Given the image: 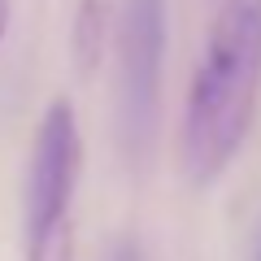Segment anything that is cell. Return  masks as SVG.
Returning <instances> with one entry per match:
<instances>
[{"instance_id":"obj_1","label":"cell","mask_w":261,"mask_h":261,"mask_svg":"<svg viewBox=\"0 0 261 261\" xmlns=\"http://www.w3.org/2000/svg\"><path fill=\"white\" fill-rule=\"evenodd\" d=\"M261 100V0H226L209 27L183 100L178 161L196 187L222 178L244 148Z\"/></svg>"},{"instance_id":"obj_2","label":"cell","mask_w":261,"mask_h":261,"mask_svg":"<svg viewBox=\"0 0 261 261\" xmlns=\"http://www.w3.org/2000/svg\"><path fill=\"white\" fill-rule=\"evenodd\" d=\"M83 178V130L74 105L57 96L44 109L31 144L22 231L27 261H74V192Z\"/></svg>"},{"instance_id":"obj_3","label":"cell","mask_w":261,"mask_h":261,"mask_svg":"<svg viewBox=\"0 0 261 261\" xmlns=\"http://www.w3.org/2000/svg\"><path fill=\"white\" fill-rule=\"evenodd\" d=\"M118 135L130 161L148 157L161 113V57H166V0H122L118 27Z\"/></svg>"},{"instance_id":"obj_4","label":"cell","mask_w":261,"mask_h":261,"mask_svg":"<svg viewBox=\"0 0 261 261\" xmlns=\"http://www.w3.org/2000/svg\"><path fill=\"white\" fill-rule=\"evenodd\" d=\"M105 39H109V5L105 0H79L74 31H70V48L79 57V70H87V74L96 70V61L105 53Z\"/></svg>"},{"instance_id":"obj_5","label":"cell","mask_w":261,"mask_h":261,"mask_svg":"<svg viewBox=\"0 0 261 261\" xmlns=\"http://www.w3.org/2000/svg\"><path fill=\"white\" fill-rule=\"evenodd\" d=\"M9 22H13V5L0 0V44H5V35H9Z\"/></svg>"},{"instance_id":"obj_6","label":"cell","mask_w":261,"mask_h":261,"mask_svg":"<svg viewBox=\"0 0 261 261\" xmlns=\"http://www.w3.org/2000/svg\"><path fill=\"white\" fill-rule=\"evenodd\" d=\"M109 261H140V252H135V244H118V252Z\"/></svg>"}]
</instances>
